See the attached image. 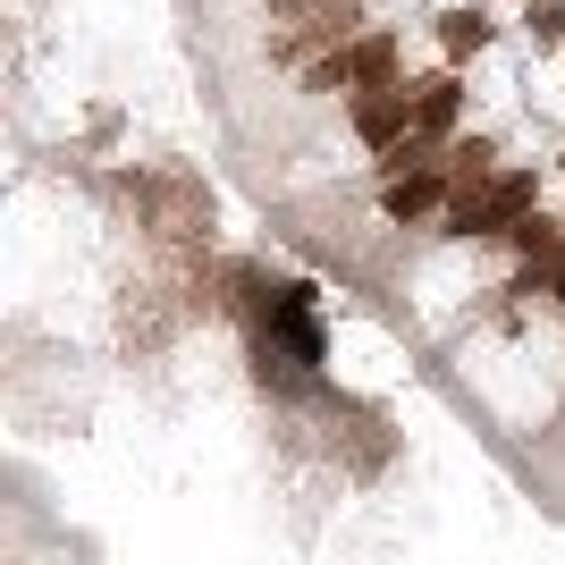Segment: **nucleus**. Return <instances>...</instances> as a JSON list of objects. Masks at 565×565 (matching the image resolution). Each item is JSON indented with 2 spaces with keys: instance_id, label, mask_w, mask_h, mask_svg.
<instances>
[{
  "instance_id": "nucleus-1",
  "label": "nucleus",
  "mask_w": 565,
  "mask_h": 565,
  "mask_svg": "<svg viewBox=\"0 0 565 565\" xmlns=\"http://www.w3.org/2000/svg\"><path fill=\"white\" fill-rule=\"evenodd\" d=\"M532 212H541V169H532V161H507V169H498V186L481 194V203L439 212V236H448V245H490V236H515Z\"/></svg>"
},
{
  "instance_id": "nucleus-2",
  "label": "nucleus",
  "mask_w": 565,
  "mask_h": 565,
  "mask_svg": "<svg viewBox=\"0 0 565 565\" xmlns=\"http://www.w3.org/2000/svg\"><path fill=\"white\" fill-rule=\"evenodd\" d=\"M363 34H372V9H338V18H305V25H287V34H262V60L305 76L312 60H330V51L363 43Z\"/></svg>"
},
{
  "instance_id": "nucleus-3",
  "label": "nucleus",
  "mask_w": 565,
  "mask_h": 565,
  "mask_svg": "<svg viewBox=\"0 0 565 565\" xmlns=\"http://www.w3.org/2000/svg\"><path fill=\"white\" fill-rule=\"evenodd\" d=\"M347 127H354V143H363V152H397L405 136H414V76H405L397 94H354L347 102Z\"/></svg>"
},
{
  "instance_id": "nucleus-4",
  "label": "nucleus",
  "mask_w": 565,
  "mask_h": 565,
  "mask_svg": "<svg viewBox=\"0 0 565 565\" xmlns=\"http://www.w3.org/2000/svg\"><path fill=\"white\" fill-rule=\"evenodd\" d=\"M456 203V178H448V152L430 169H414V178H397V186H380V212H388V228H423V220H439Z\"/></svg>"
},
{
  "instance_id": "nucleus-5",
  "label": "nucleus",
  "mask_w": 565,
  "mask_h": 565,
  "mask_svg": "<svg viewBox=\"0 0 565 565\" xmlns=\"http://www.w3.org/2000/svg\"><path fill=\"white\" fill-rule=\"evenodd\" d=\"M456 127H465V68H430V76H414V136L448 152Z\"/></svg>"
},
{
  "instance_id": "nucleus-6",
  "label": "nucleus",
  "mask_w": 565,
  "mask_h": 565,
  "mask_svg": "<svg viewBox=\"0 0 565 565\" xmlns=\"http://www.w3.org/2000/svg\"><path fill=\"white\" fill-rule=\"evenodd\" d=\"M262 347H296V363H321V321H312V287H270V330Z\"/></svg>"
},
{
  "instance_id": "nucleus-7",
  "label": "nucleus",
  "mask_w": 565,
  "mask_h": 565,
  "mask_svg": "<svg viewBox=\"0 0 565 565\" xmlns=\"http://www.w3.org/2000/svg\"><path fill=\"white\" fill-rule=\"evenodd\" d=\"M397 85H405V43H397V25H372L354 43V94H397Z\"/></svg>"
},
{
  "instance_id": "nucleus-8",
  "label": "nucleus",
  "mask_w": 565,
  "mask_h": 565,
  "mask_svg": "<svg viewBox=\"0 0 565 565\" xmlns=\"http://www.w3.org/2000/svg\"><path fill=\"white\" fill-rule=\"evenodd\" d=\"M498 43V25L481 0H456V9H439V60L448 68H465V60H481V51Z\"/></svg>"
},
{
  "instance_id": "nucleus-9",
  "label": "nucleus",
  "mask_w": 565,
  "mask_h": 565,
  "mask_svg": "<svg viewBox=\"0 0 565 565\" xmlns=\"http://www.w3.org/2000/svg\"><path fill=\"white\" fill-rule=\"evenodd\" d=\"M507 245H515V262H532V270H557V262H565V220L532 212L515 236H507Z\"/></svg>"
},
{
  "instance_id": "nucleus-10",
  "label": "nucleus",
  "mask_w": 565,
  "mask_h": 565,
  "mask_svg": "<svg viewBox=\"0 0 565 565\" xmlns=\"http://www.w3.org/2000/svg\"><path fill=\"white\" fill-rule=\"evenodd\" d=\"M523 43L548 51V60H565V0H523Z\"/></svg>"
},
{
  "instance_id": "nucleus-11",
  "label": "nucleus",
  "mask_w": 565,
  "mask_h": 565,
  "mask_svg": "<svg viewBox=\"0 0 565 565\" xmlns=\"http://www.w3.org/2000/svg\"><path fill=\"white\" fill-rule=\"evenodd\" d=\"M296 85H305L312 102H330V94H354V43H347V51H330V60H312V68L296 76Z\"/></svg>"
},
{
  "instance_id": "nucleus-12",
  "label": "nucleus",
  "mask_w": 565,
  "mask_h": 565,
  "mask_svg": "<svg viewBox=\"0 0 565 565\" xmlns=\"http://www.w3.org/2000/svg\"><path fill=\"white\" fill-rule=\"evenodd\" d=\"M430 161H439V143L405 136L397 152H380V161H372V178H380V186H397V178H414V169H430Z\"/></svg>"
},
{
  "instance_id": "nucleus-13",
  "label": "nucleus",
  "mask_w": 565,
  "mask_h": 565,
  "mask_svg": "<svg viewBox=\"0 0 565 565\" xmlns=\"http://www.w3.org/2000/svg\"><path fill=\"white\" fill-rule=\"evenodd\" d=\"M338 9H363V0H262L270 25H305V18H338Z\"/></svg>"
},
{
  "instance_id": "nucleus-14",
  "label": "nucleus",
  "mask_w": 565,
  "mask_h": 565,
  "mask_svg": "<svg viewBox=\"0 0 565 565\" xmlns=\"http://www.w3.org/2000/svg\"><path fill=\"white\" fill-rule=\"evenodd\" d=\"M548 296H557V312H565V262H557V270H548Z\"/></svg>"
}]
</instances>
